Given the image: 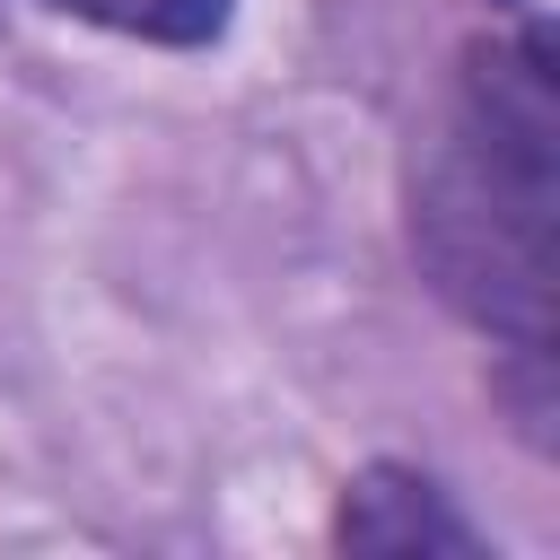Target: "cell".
Returning a JSON list of instances; mask_svg holds the SVG:
<instances>
[{
    "label": "cell",
    "mask_w": 560,
    "mask_h": 560,
    "mask_svg": "<svg viewBox=\"0 0 560 560\" xmlns=\"http://www.w3.org/2000/svg\"><path fill=\"white\" fill-rule=\"evenodd\" d=\"M551 61L542 35L490 44L464 79V114L411 192V236L438 289L508 350L551 341Z\"/></svg>",
    "instance_id": "obj_1"
},
{
    "label": "cell",
    "mask_w": 560,
    "mask_h": 560,
    "mask_svg": "<svg viewBox=\"0 0 560 560\" xmlns=\"http://www.w3.org/2000/svg\"><path fill=\"white\" fill-rule=\"evenodd\" d=\"M341 551H376V560H411V551H481L472 525L446 508V490L411 464H368L341 490Z\"/></svg>",
    "instance_id": "obj_2"
},
{
    "label": "cell",
    "mask_w": 560,
    "mask_h": 560,
    "mask_svg": "<svg viewBox=\"0 0 560 560\" xmlns=\"http://www.w3.org/2000/svg\"><path fill=\"white\" fill-rule=\"evenodd\" d=\"M44 9L88 18V26H105V35H131V44H175V52H192V44H210V35L228 26L236 0H44Z\"/></svg>",
    "instance_id": "obj_3"
}]
</instances>
